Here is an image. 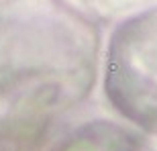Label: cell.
I'll return each mask as SVG.
<instances>
[]
</instances>
